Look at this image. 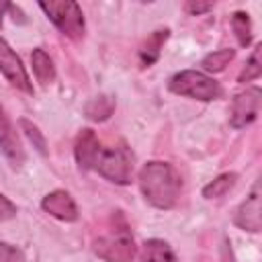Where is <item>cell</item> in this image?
Wrapping results in <instances>:
<instances>
[{"instance_id": "obj_15", "label": "cell", "mask_w": 262, "mask_h": 262, "mask_svg": "<svg viewBox=\"0 0 262 262\" xmlns=\"http://www.w3.org/2000/svg\"><path fill=\"white\" fill-rule=\"evenodd\" d=\"M84 111H86V117H88L90 121H96V123L106 121V119L113 115V111H115V98L108 96V94H100V96L92 98V100L86 104Z\"/></svg>"}, {"instance_id": "obj_11", "label": "cell", "mask_w": 262, "mask_h": 262, "mask_svg": "<svg viewBox=\"0 0 262 262\" xmlns=\"http://www.w3.org/2000/svg\"><path fill=\"white\" fill-rule=\"evenodd\" d=\"M100 147L102 145H100L96 133L92 129H82L76 137V143H74V156H76L78 166L82 170H92Z\"/></svg>"}, {"instance_id": "obj_12", "label": "cell", "mask_w": 262, "mask_h": 262, "mask_svg": "<svg viewBox=\"0 0 262 262\" xmlns=\"http://www.w3.org/2000/svg\"><path fill=\"white\" fill-rule=\"evenodd\" d=\"M168 35H170L168 29H160V31H154V33L147 37V41H145L143 47L139 49L141 68H149L151 63L158 61V57H160V53H162V47H164V43H166V39H168Z\"/></svg>"}, {"instance_id": "obj_10", "label": "cell", "mask_w": 262, "mask_h": 262, "mask_svg": "<svg viewBox=\"0 0 262 262\" xmlns=\"http://www.w3.org/2000/svg\"><path fill=\"white\" fill-rule=\"evenodd\" d=\"M41 209L45 213H49L51 217L61 219V221H76L78 219V207H76L74 199L70 196V192H66V190L47 192L41 201Z\"/></svg>"}, {"instance_id": "obj_1", "label": "cell", "mask_w": 262, "mask_h": 262, "mask_svg": "<svg viewBox=\"0 0 262 262\" xmlns=\"http://www.w3.org/2000/svg\"><path fill=\"white\" fill-rule=\"evenodd\" d=\"M139 188L143 199L156 209H172L182 190V178L170 162H147L139 170Z\"/></svg>"}, {"instance_id": "obj_20", "label": "cell", "mask_w": 262, "mask_h": 262, "mask_svg": "<svg viewBox=\"0 0 262 262\" xmlns=\"http://www.w3.org/2000/svg\"><path fill=\"white\" fill-rule=\"evenodd\" d=\"M20 127H23V131L27 133V137L33 141V147H37V151L39 154H47V145H45V137L41 135V131L31 123V121H27V119H20Z\"/></svg>"}, {"instance_id": "obj_6", "label": "cell", "mask_w": 262, "mask_h": 262, "mask_svg": "<svg viewBox=\"0 0 262 262\" xmlns=\"http://www.w3.org/2000/svg\"><path fill=\"white\" fill-rule=\"evenodd\" d=\"M260 98H262V92L258 86L246 88L244 92L235 94L231 102V113H229V123L233 129L248 127L250 123L256 121L258 111H260Z\"/></svg>"}, {"instance_id": "obj_2", "label": "cell", "mask_w": 262, "mask_h": 262, "mask_svg": "<svg viewBox=\"0 0 262 262\" xmlns=\"http://www.w3.org/2000/svg\"><path fill=\"white\" fill-rule=\"evenodd\" d=\"M168 88L174 94L190 96V98H196L203 102H209V100H215L221 96L219 82H215L211 76H207L205 72H199V70H182V72L174 74L170 78Z\"/></svg>"}, {"instance_id": "obj_8", "label": "cell", "mask_w": 262, "mask_h": 262, "mask_svg": "<svg viewBox=\"0 0 262 262\" xmlns=\"http://www.w3.org/2000/svg\"><path fill=\"white\" fill-rule=\"evenodd\" d=\"M0 151L12 164V168H20L25 164V147L18 139V133L8 119L6 111L0 106Z\"/></svg>"}, {"instance_id": "obj_5", "label": "cell", "mask_w": 262, "mask_h": 262, "mask_svg": "<svg viewBox=\"0 0 262 262\" xmlns=\"http://www.w3.org/2000/svg\"><path fill=\"white\" fill-rule=\"evenodd\" d=\"M92 250L104 262H131L137 254V246L133 242V235L127 231V227L100 235L98 239H94Z\"/></svg>"}, {"instance_id": "obj_25", "label": "cell", "mask_w": 262, "mask_h": 262, "mask_svg": "<svg viewBox=\"0 0 262 262\" xmlns=\"http://www.w3.org/2000/svg\"><path fill=\"white\" fill-rule=\"evenodd\" d=\"M223 254H225V262H233V256H231V250L229 248H225Z\"/></svg>"}, {"instance_id": "obj_3", "label": "cell", "mask_w": 262, "mask_h": 262, "mask_svg": "<svg viewBox=\"0 0 262 262\" xmlns=\"http://www.w3.org/2000/svg\"><path fill=\"white\" fill-rule=\"evenodd\" d=\"M92 170L115 184H129L133 176V154L123 143L117 147H100Z\"/></svg>"}, {"instance_id": "obj_16", "label": "cell", "mask_w": 262, "mask_h": 262, "mask_svg": "<svg viewBox=\"0 0 262 262\" xmlns=\"http://www.w3.org/2000/svg\"><path fill=\"white\" fill-rule=\"evenodd\" d=\"M235 180H237V174H235V172H225V174L217 176L215 180H211V182L203 188V196H205V199H219V196H223L229 188H233Z\"/></svg>"}, {"instance_id": "obj_7", "label": "cell", "mask_w": 262, "mask_h": 262, "mask_svg": "<svg viewBox=\"0 0 262 262\" xmlns=\"http://www.w3.org/2000/svg\"><path fill=\"white\" fill-rule=\"evenodd\" d=\"M0 72L14 88H18L27 94H33V84H31V78H29L20 57L12 51V47L2 37H0Z\"/></svg>"}, {"instance_id": "obj_21", "label": "cell", "mask_w": 262, "mask_h": 262, "mask_svg": "<svg viewBox=\"0 0 262 262\" xmlns=\"http://www.w3.org/2000/svg\"><path fill=\"white\" fill-rule=\"evenodd\" d=\"M20 260H23V254L16 246L0 242V262H20Z\"/></svg>"}, {"instance_id": "obj_22", "label": "cell", "mask_w": 262, "mask_h": 262, "mask_svg": "<svg viewBox=\"0 0 262 262\" xmlns=\"http://www.w3.org/2000/svg\"><path fill=\"white\" fill-rule=\"evenodd\" d=\"M16 215V205L12 201H8L4 194H0V221L10 219Z\"/></svg>"}, {"instance_id": "obj_13", "label": "cell", "mask_w": 262, "mask_h": 262, "mask_svg": "<svg viewBox=\"0 0 262 262\" xmlns=\"http://www.w3.org/2000/svg\"><path fill=\"white\" fill-rule=\"evenodd\" d=\"M31 66H33V72H35V76H37V80L41 84H51L53 82V78H55L53 61H51V57L41 47L33 49V53H31Z\"/></svg>"}, {"instance_id": "obj_23", "label": "cell", "mask_w": 262, "mask_h": 262, "mask_svg": "<svg viewBox=\"0 0 262 262\" xmlns=\"http://www.w3.org/2000/svg\"><path fill=\"white\" fill-rule=\"evenodd\" d=\"M213 6H215L213 2H186L184 10L190 14H203V12H209Z\"/></svg>"}, {"instance_id": "obj_14", "label": "cell", "mask_w": 262, "mask_h": 262, "mask_svg": "<svg viewBox=\"0 0 262 262\" xmlns=\"http://www.w3.org/2000/svg\"><path fill=\"white\" fill-rule=\"evenodd\" d=\"M143 260L145 262H178L170 244L164 239H147L143 244Z\"/></svg>"}, {"instance_id": "obj_17", "label": "cell", "mask_w": 262, "mask_h": 262, "mask_svg": "<svg viewBox=\"0 0 262 262\" xmlns=\"http://www.w3.org/2000/svg\"><path fill=\"white\" fill-rule=\"evenodd\" d=\"M233 55H235L233 49H219V51H213V53L205 55L203 61H201V66H203L205 72L217 74V72H223L225 70V66L233 59Z\"/></svg>"}, {"instance_id": "obj_19", "label": "cell", "mask_w": 262, "mask_h": 262, "mask_svg": "<svg viewBox=\"0 0 262 262\" xmlns=\"http://www.w3.org/2000/svg\"><path fill=\"white\" fill-rule=\"evenodd\" d=\"M260 51H262V45H256V47H254V51H252V55H250V59H248V63H246V68L242 70V74H239L237 82L246 84V82H252V80L260 78V74H262Z\"/></svg>"}, {"instance_id": "obj_4", "label": "cell", "mask_w": 262, "mask_h": 262, "mask_svg": "<svg viewBox=\"0 0 262 262\" xmlns=\"http://www.w3.org/2000/svg\"><path fill=\"white\" fill-rule=\"evenodd\" d=\"M39 8L47 14V18L70 39H80L84 37V14L78 2L74 0H49V2H39Z\"/></svg>"}, {"instance_id": "obj_18", "label": "cell", "mask_w": 262, "mask_h": 262, "mask_svg": "<svg viewBox=\"0 0 262 262\" xmlns=\"http://www.w3.org/2000/svg\"><path fill=\"white\" fill-rule=\"evenodd\" d=\"M231 27H233V33L237 37V43L242 47H248L250 41H252V23H250V16L248 12H235L231 16Z\"/></svg>"}, {"instance_id": "obj_24", "label": "cell", "mask_w": 262, "mask_h": 262, "mask_svg": "<svg viewBox=\"0 0 262 262\" xmlns=\"http://www.w3.org/2000/svg\"><path fill=\"white\" fill-rule=\"evenodd\" d=\"M10 6H12L10 2H4V0L0 2V25H2V16H4V12H6V10L10 8Z\"/></svg>"}, {"instance_id": "obj_9", "label": "cell", "mask_w": 262, "mask_h": 262, "mask_svg": "<svg viewBox=\"0 0 262 262\" xmlns=\"http://www.w3.org/2000/svg\"><path fill=\"white\" fill-rule=\"evenodd\" d=\"M235 225L244 231H260L262 227V209H260V186L254 184L250 196L239 205V209L235 211V217H233Z\"/></svg>"}]
</instances>
